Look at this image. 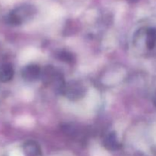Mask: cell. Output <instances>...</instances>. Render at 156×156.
I'll list each match as a JSON object with an SVG mask.
<instances>
[{"instance_id":"obj_1","label":"cell","mask_w":156,"mask_h":156,"mask_svg":"<svg viewBox=\"0 0 156 156\" xmlns=\"http://www.w3.org/2000/svg\"><path fill=\"white\" fill-rule=\"evenodd\" d=\"M61 92L72 101H77L82 98L85 94V88L78 82H69L65 83Z\"/></svg>"},{"instance_id":"obj_2","label":"cell","mask_w":156,"mask_h":156,"mask_svg":"<svg viewBox=\"0 0 156 156\" xmlns=\"http://www.w3.org/2000/svg\"><path fill=\"white\" fill-rule=\"evenodd\" d=\"M41 70L38 66L31 64L24 67L22 71V77L28 82H33L39 79L41 76Z\"/></svg>"},{"instance_id":"obj_3","label":"cell","mask_w":156,"mask_h":156,"mask_svg":"<svg viewBox=\"0 0 156 156\" xmlns=\"http://www.w3.org/2000/svg\"><path fill=\"white\" fill-rule=\"evenodd\" d=\"M103 144L104 146L107 149L111 151L117 150L120 147V145L118 141V139H117V134L114 132L108 133L105 136L103 140Z\"/></svg>"},{"instance_id":"obj_4","label":"cell","mask_w":156,"mask_h":156,"mask_svg":"<svg viewBox=\"0 0 156 156\" xmlns=\"http://www.w3.org/2000/svg\"><path fill=\"white\" fill-rule=\"evenodd\" d=\"M24 152L26 156H40L41 154L39 145L33 140H30L24 143Z\"/></svg>"},{"instance_id":"obj_5","label":"cell","mask_w":156,"mask_h":156,"mask_svg":"<svg viewBox=\"0 0 156 156\" xmlns=\"http://www.w3.org/2000/svg\"><path fill=\"white\" fill-rule=\"evenodd\" d=\"M14 70L10 65H4L0 69V80L8 82L13 77Z\"/></svg>"},{"instance_id":"obj_6","label":"cell","mask_w":156,"mask_h":156,"mask_svg":"<svg viewBox=\"0 0 156 156\" xmlns=\"http://www.w3.org/2000/svg\"><path fill=\"white\" fill-rule=\"evenodd\" d=\"M156 42V30L155 29H149L147 31L146 44L149 49H152Z\"/></svg>"},{"instance_id":"obj_7","label":"cell","mask_w":156,"mask_h":156,"mask_svg":"<svg viewBox=\"0 0 156 156\" xmlns=\"http://www.w3.org/2000/svg\"><path fill=\"white\" fill-rule=\"evenodd\" d=\"M59 59H62V61L67 62H72L73 60V56L71 53L68 52H61L59 54Z\"/></svg>"}]
</instances>
